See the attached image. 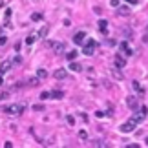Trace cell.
<instances>
[{
  "label": "cell",
  "instance_id": "1",
  "mask_svg": "<svg viewBox=\"0 0 148 148\" xmlns=\"http://www.w3.org/2000/svg\"><path fill=\"white\" fill-rule=\"evenodd\" d=\"M2 111L7 113V115H11V117H17V115H22L24 113V106L22 104H9V106H4Z\"/></svg>",
  "mask_w": 148,
  "mask_h": 148
},
{
  "label": "cell",
  "instance_id": "2",
  "mask_svg": "<svg viewBox=\"0 0 148 148\" xmlns=\"http://www.w3.org/2000/svg\"><path fill=\"white\" fill-rule=\"evenodd\" d=\"M135 126H137V123H135V121L130 117V119H128L124 124H121V128H119V130H121L123 134H130V132H134V130H135Z\"/></svg>",
  "mask_w": 148,
  "mask_h": 148
},
{
  "label": "cell",
  "instance_id": "3",
  "mask_svg": "<svg viewBox=\"0 0 148 148\" xmlns=\"http://www.w3.org/2000/svg\"><path fill=\"white\" fill-rule=\"evenodd\" d=\"M51 48H53V51H55L57 55H62V53L66 51V44H64V42H57V40H51Z\"/></svg>",
  "mask_w": 148,
  "mask_h": 148
},
{
  "label": "cell",
  "instance_id": "4",
  "mask_svg": "<svg viewBox=\"0 0 148 148\" xmlns=\"http://www.w3.org/2000/svg\"><path fill=\"white\" fill-rule=\"evenodd\" d=\"M95 46H97V42H95V40H88V42H86V46H84V49H82V53H84V55H93Z\"/></svg>",
  "mask_w": 148,
  "mask_h": 148
},
{
  "label": "cell",
  "instance_id": "5",
  "mask_svg": "<svg viewBox=\"0 0 148 148\" xmlns=\"http://www.w3.org/2000/svg\"><path fill=\"white\" fill-rule=\"evenodd\" d=\"M53 77H55L57 80H62V79H66V77H68V72H66L64 68H60V70L53 72Z\"/></svg>",
  "mask_w": 148,
  "mask_h": 148
},
{
  "label": "cell",
  "instance_id": "6",
  "mask_svg": "<svg viewBox=\"0 0 148 148\" xmlns=\"http://www.w3.org/2000/svg\"><path fill=\"white\" fill-rule=\"evenodd\" d=\"M9 68H11V60H4V62H0V75H4L6 72H9Z\"/></svg>",
  "mask_w": 148,
  "mask_h": 148
},
{
  "label": "cell",
  "instance_id": "7",
  "mask_svg": "<svg viewBox=\"0 0 148 148\" xmlns=\"http://www.w3.org/2000/svg\"><path fill=\"white\" fill-rule=\"evenodd\" d=\"M97 26H99V29H101V33H104V35L108 33V22H106V20H103V18H101V20L97 22Z\"/></svg>",
  "mask_w": 148,
  "mask_h": 148
},
{
  "label": "cell",
  "instance_id": "8",
  "mask_svg": "<svg viewBox=\"0 0 148 148\" xmlns=\"http://www.w3.org/2000/svg\"><path fill=\"white\" fill-rule=\"evenodd\" d=\"M126 104H128V108H132V110H135L139 103H137V99H135V97H128V99H126Z\"/></svg>",
  "mask_w": 148,
  "mask_h": 148
},
{
  "label": "cell",
  "instance_id": "9",
  "mask_svg": "<svg viewBox=\"0 0 148 148\" xmlns=\"http://www.w3.org/2000/svg\"><path fill=\"white\" fill-rule=\"evenodd\" d=\"M126 66V59H123V57H115V68H124Z\"/></svg>",
  "mask_w": 148,
  "mask_h": 148
},
{
  "label": "cell",
  "instance_id": "10",
  "mask_svg": "<svg viewBox=\"0 0 148 148\" xmlns=\"http://www.w3.org/2000/svg\"><path fill=\"white\" fill-rule=\"evenodd\" d=\"M84 37H86V33H84V31H79V33H77V35L73 37L75 44H82V40H84Z\"/></svg>",
  "mask_w": 148,
  "mask_h": 148
},
{
  "label": "cell",
  "instance_id": "11",
  "mask_svg": "<svg viewBox=\"0 0 148 148\" xmlns=\"http://www.w3.org/2000/svg\"><path fill=\"white\" fill-rule=\"evenodd\" d=\"M117 13H119L121 17H128V15H130V9H128L126 6H119V11H117Z\"/></svg>",
  "mask_w": 148,
  "mask_h": 148
},
{
  "label": "cell",
  "instance_id": "12",
  "mask_svg": "<svg viewBox=\"0 0 148 148\" xmlns=\"http://www.w3.org/2000/svg\"><path fill=\"white\" fill-rule=\"evenodd\" d=\"M70 70H72V72H80V70H82V66H80L79 62L72 60V64H70Z\"/></svg>",
  "mask_w": 148,
  "mask_h": 148
},
{
  "label": "cell",
  "instance_id": "13",
  "mask_svg": "<svg viewBox=\"0 0 148 148\" xmlns=\"http://www.w3.org/2000/svg\"><path fill=\"white\" fill-rule=\"evenodd\" d=\"M111 75H113V79H117V80H123V77H124V75H123L121 72H119V68L111 70Z\"/></svg>",
  "mask_w": 148,
  "mask_h": 148
},
{
  "label": "cell",
  "instance_id": "14",
  "mask_svg": "<svg viewBox=\"0 0 148 148\" xmlns=\"http://www.w3.org/2000/svg\"><path fill=\"white\" fill-rule=\"evenodd\" d=\"M37 77L38 79H46V77H48V72H46L44 68H40V70H37Z\"/></svg>",
  "mask_w": 148,
  "mask_h": 148
},
{
  "label": "cell",
  "instance_id": "15",
  "mask_svg": "<svg viewBox=\"0 0 148 148\" xmlns=\"http://www.w3.org/2000/svg\"><path fill=\"white\" fill-rule=\"evenodd\" d=\"M132 86H134V90H135V91H139V93H145V90L139 86V82H135V80H134V82H132Z\"/></svg>",
  "mask_w": 148,
  "mask_h": 148
},
{
  "label": "cell",
  "instance_id": "16",
  "mask_svg": "<svg viewBox=\"0 0 148 148\" xmlns=\"http://www.w3.org/2000/svg\"><path fill=\"white\" fill-rule=\"evenodd\" d=\"M31 20H33V22H40V20H42V15H40V13H33V15H31Z\"/></svg>",
  "mask_w": 148,
  "mask_h": 148
},
{
  "label": "cell",
  "instance_id": "17",
  "mask_svg": "<svg viewBox=\"0 0 148 148\" xmlns=\"http://www.w3.org/2000/svg\"><path fill=\"white\" fill-rule=\"evenodd\" d=\"M38 80H40L38 77H33V79H29V80H28V84H29V86H37Z\"/></svg>",
  "mask_w": 148,
  "mask_h": 148
},
{
  "label": "cell",
  "instance_id": "18",
  "mask_svg": "<svg viewBox=\"0 0 148 148\" xmlns=\"http://www.w3.org/2000/svg\"><path fill=\"white\" fill-rule=\"evenodd\" d=\"M35 40H37V37H35V35H29V37L26 38V44H29V46H31V44H33Z\"/></svg>",
  "mask_w": 148,
  "mask_h": 148
},
{
  "label": "cell",
  "instance_id": "19",
  "mask_svg": "<svg viewBox=\"0 0 148 148\" xmlns=\"http://www.w3.org/2000/svg\"><path fill=\"white\" fill-rule=\"evenodd\" d=\"M9 17H11V9H6V15H4V22L6 24L9 22Z\"/></svg>",
  "mask_w": 148,
  "mask_h": 148
},
{
  "label": "cell",
  "instance_id": "20",
  "mask_svg": "<svg viewBox=\"0 0 148 148\" xmlns=\"http://www.w3.org/2000/svg\"><path fill=\"white\" fill-rule=\"evenodd\" d=\"M62 95H64L62 91H53V93H51V97H53V99H62Z\"/></svg>",
  "mask_w": 148,
  "mask_h": 148
},
{
  "label": "cell",
  "instance_id": "21",
  "mask_svg": "<svg viewBox=\"0 0 148 148\" xmlns=\"http://www.w3.org/2000/svg\"><path fill=\"white\" fill-rule=\"evenodd\" d=\"M40 99H44V101H46V99H51V93H49V91H42V93H40Z\"/></svg>",
  "mask_w": 148,
  "mask_h": 148
},
{
  "label": "cell",
  "instance_id": "22",
  "mask_svg": "<svg viewBox=\"0 0 148 148\" xmlns=\"http://www.w3.org/2000/svg\"><path fill=\"white\" fill-rule=\"evenodd\" d=\"M66 121H68V124H72V126L75 124V117H73V115H68V117H66Z\"/></svg>",
  "mask_w": 148,
  "mask_h": 148
},
{
  "label": "cell",
  "instance_id": "23",
  "mask_svg": "<svg viewBox=\"0 0 148 148\" xmlns=\"http://www.w3.org/2000/svg\"><path fill=\"white\" fill-rule=\"evenodd\" d=\"M79 137H80V139H88V132L80 130V132H79Z\"/></svg>",
  "mask_w": 148,
  "mask_h": 148
},
{
  "label": "cell",
  "instance_id": "24",
  "mask_svg": "<svg viewBox=\"0 0 148 148\" xmlns=\"http://www.w3.org/2000/svg\"><path fill=\"white\" fill-rule=\"evenodd\" d=\"M75 57H77V51H70V53H68V59H70V60H75Z\"/></svg>",
  "mask_w": 148,
  "mask_h": 148
},
{
  "label": "cell",
  "instance_id": "25",
  "mask_svg": "<svg viewBox=\"0 0 148 148\" xmlns=\"http://www.w3.org/2000/svg\"><path fill=\"white\" fill-rule=\"evenodd\" d=\"M38 35H40V37H46V35H48V28H42V29H40V33H38Z\"/></svg>",
  "mask_w": 148,
  "mask_h": 148
},
{
  "label": "cell",
  "instance_id": "26",
  "mask_svg": "<svg viewBox=\"0 0 148 148\" xmlns=\"http://www.w3.org/2000/svg\"><path fill=\"white\" fill-rule=\"evenodd\" d=\"M33 110H35V111H42V110H44V106H42V104H35Z\"/></svg>",
  "mask_w": 148,
  "mask_h": 148
},
{
  "label": "cell",
  "instance_id": "27",
  "mask_svg": "<svg viewBox=\"0 0 148 148\" xmlns=\"http://www.w3.org/2000/svg\"><path fill=\"white\" fill-rule=\"evenodd\" d=\"M104 115H106V113H104V111H95V117H99V119H103V117H104Z\"/></svg>",
  "mask_w": 148,
  "mask_h": 148
},
{
  "label": "cell",
  "instance_id": "28",
  "mask_svg": "<svg viewBox=\"0 0 148 148\" xmlns=\"http://www.w3.org/2000/svg\"><path fill=\"white\" fill-rule=\"evenodd\" d=\"M13 62H15V64H20V62H22V57H20V55H18V57H15V60H13Z\"/></svg>",
  "mask_w": 148,
  "mask_h": 148
},
{
  "label": "cell",
  "instance_id": "29",
  "mask_svg": "<svg viewBox=\"0 0 148 148\" xmlns=\"http://www.w3.org/2000/svg\"><path fill=\"white\" fill-rule=\"evenodd\" d=\"M110 4L113 7H119V0H110Z\"/></svg>",
  "mask_w": 148,
  "mask_h": 148
},
{
  "label": "cell",
  "instance_id": "30",
  "mask_svg": "<svg viewBox=\"0 0 148 148\" xmlns=\"http://www.w3.org/2000/svg\"><path fill=\"white\" fill-rule=\"evenodd\" d=\"M6 42H7V38H6V37H0V46H6Z\"/></svg>",
  "mask_w": 148,
  "mask_h": 148
},
{
  "label": "cell",
  "instance_id": "31",
  "mask_svg": "<svg viewBox=\"0 0 148 148\" xmlns=\"http://www.w3.org/2000/svg\"><path fill=\"white\" fill-rule=\"evenodd\" d=\"M141 113L146 117V113H148V108H146V106H143V108H141Z\"/></svg>",
  "mask_w": 148,
  "mask_h": 148
},
{
  "label": "cell",
  "instance_id": "32",
  "mask_svg": "<svg viewBox=\"0 0 148 148\" xmlns=\"http://www.w3.org/2000/svg\"><path fill=\"white\" fill-rule=\"evenodd\" d=\"M121 49H124V51H126V49H128V44H126V42H121Z\"/></svg>",
  "mask_w": 148,
  "mask_h": 148
},
{
  "label": "cell",
  "instance_id": "33",
  "mask_svg": "<svg viewBox=\"0 0 148 148\" xmlns=\"http://www.w3.org/2000/svg\"><path fill=\"white\" fill-rule=\"evenodd\" d=\"M7 97H9V93H6V91H4V93H0V99H7Z\"/></svg>",
  "mask_w": 148,
  "mask_h": 148
},
{
  "label": "cell",
  "instance_id": "34",
  "mask_svg": "<svg viewBox=\"0 0 148 148\" xmlns=\"http://www.w3.org/2000/svg\"><path fill=\"white\" fill-rule=\"evenodd\" d=\"M93 146H104V145H103L101 141H93Z\"/></svg>",
  "mask_w": 148,
  "mask_h": 148
},
{
  "label": "cell",
  "instance_id": "35",
  "mask_svg": "<svg viewBox=\"0 0 148 148\" xmlns=\"http://www.w3.org/2000/svg\"><path fill=\"white\" fill-rule=\"evenodd\" d=\"M128 4H137V0H126Z\"/></svg>",
  "mask_w": 148,
  "mask_h": 148
},
{
  "label": "cell",
  "instance_id": "36",
  "mask_svg": "<svg viewBox=\"0 0 148 148\" xmlns=\"http://www.w3.org/2000/svg\"><path fill=\"white\" fill-rule=\"evenodd\" d=\"M2 6H4V0H0V7H2Z\"/></svg>",
  "mask_w": 148,
  "mask_h": 148
},
{
  "label": "cell",
  "instance_id": "37",
  "mask_svg": "<svg viewBox=\"0 0 148 148\" xmlns=\"http://www.w3.org/2000/svg\"><path fill=\"white\" fill-rule=\"evenodd\" d=\"M146 145H148V137H146Z\"/></svg>",
  "mask_w": 148,
  "mask_h": 148
}]
</instances>
